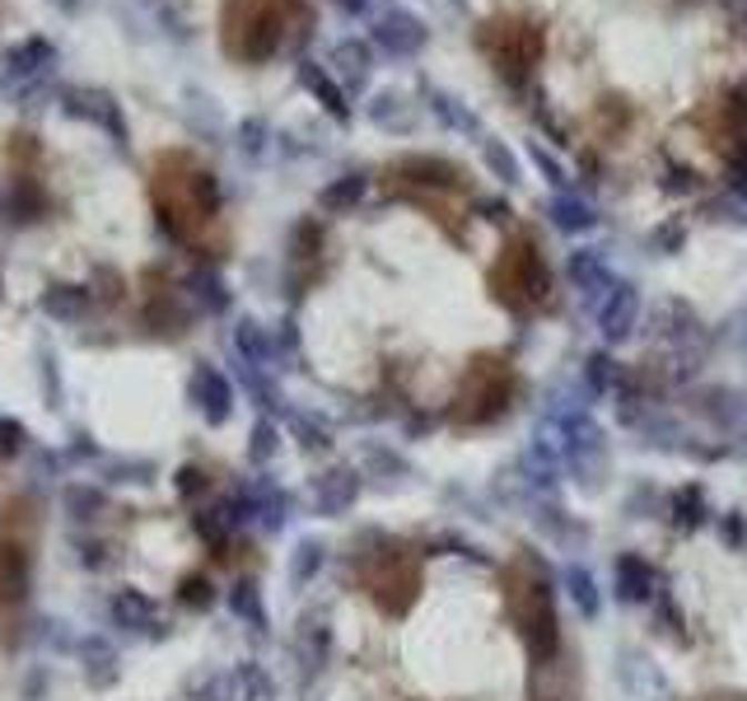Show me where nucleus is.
<instances>
[{"instance_id": "6e6552de", "label": "nucleus", "mask_w": 747, "mask_h": 701, "mask_svg": "<svg viewBox=\"0 0 747 701\" xmlns=\"http://www.w3.org/2000/svg\"><path fill=\"white\" fill-rule=\"evenodd\" d=\"M29 590V552L19 538H0V608L24 603Z\"/></svg>"}, {"instance_id": "2eb2a0df", "label": "nucleus", "mask_w": 747, "mask_h": 701, "mask_svg": "<svg viewBox=\"0 0 747 701\" xmlns=\"http://www.w3.org/2000/svg\"><path fill=\"white\" fill-rule=\"evenodd\" d=\"M365 192V178H346V183H336L323 192V207H351V201Z\"/></svg>"}, {"instance_id": "f3484780", "label": "nucleus", "mask_w": 747, "mask_h": 701, "mask_svg": "<svg viewBox=\"0 0 747 701\" xmlns=\"http://www.w3.org/2000/svg\"><path fill=\"white\" fill-rule=\"evenodd\" d=\"M556 220L561 224H575V230H579V224H588V207H584V201H556Z\"/></svg>"}, {"instance_id": "9b49d317", "label": "nucleus", "mask_w": 747, "mask_h": 701, "mask_svg": "<svg viewBox=\"0 0 747 701\" xmlns=\"http://www.w3.org/2000/svg\"><path fill=\"white\" fill-rule=\"evenodd\" d=\"M402 173H416L412 183L416 188H448L454 178H463V173H454L448 164H440V160H406V164H397Z\"/></svg>"}, {"instance_id": "39448f33", "label": "nucleus", "mask_w": 747, "mask_h": 701, "mask_svg": "<svg viewBox=\"0 0 747 701\" xmlns=\"http://www.w3.org/2000/svg\"><path fill=\"white\" fill-rule=\"evenodd\" d=\"M518 622H524L533 654L537 660H552L556 645H561V627H556V608H552V590L542 580H528L518 590Z\"/></svg>"}, {"instance_id": "4468645a", "label": "nucleus", "mask_w": 747, "mask_h": 701, "mask_svg": "<svg viewBox=\"0 0 747 701\" xmlns=\"http://www.w3.org/2000/svg\"><path fill=\"white\" fill-rule=\"evenodd\" d=\"M201 389H206V412L211 417H224V407H230V389H224V379L201 370Z\"/></svg>"}, {"instance_id": "f8f14e48", "label": "nucleus", "mask_w": 747, "mask_h": 701, "mask_svg": "<svg viewBox=\"0 0 747 701\" xmlns=\"http://www.w3.org/2000/svg\"><path fill=\"white\" fill-rule=\"evenodd\" d=\"M617 584H622L626 599H645L649 594V567L640 557H622L617 561Z\"/></svg>"}, {"instance_id": "1a4fd4ad", "label": "nucleus", "mask_w": 747, "mask_h": 701, "mask_svg": "<svg viewBox=\"0 0 747 701\" xmlns=\"http://www.w3.org/2000/svg\"><path fill=\"white\" fill-rule=\"evenodd\" d=\"M636 309H640V300H636V290H630V286L607 290V304H603V313H598L603 332H607V337H626L630 328H636Z\"/></svg>"}, {"instance_id": "20e7f679", "label": "nucleus", "mask_w": 747, "mask_h": 701, "mask_svg": "<svg viewBox=\"0 0 747 701\" xmlns=\"http://www.w3.org/2000/svg\"><path fill=\"white\" fill-rule=\"evenodd\" d=\"M365 580H370V590L378 594V603L393 608V613H402V608L412 603L416 590H421V571H416V561L406 552H378L374 567L365 571Z\"/></svg>"}, {"instance_id": "423d86ee", "label": "nucleus", "mask_w": 747, "mask_h": 701, "mask_svg": "<svg viewBox=\"0 0 747 701\" xmlns=\"http://www.w3.org/2000/svg\"><path fill=\"white\" fill-rule=\"evenodd\" d=\"M509 398V370L501 365V360H482L477 370L467 374L463 383V398H458V417L463 421H486L505 407Z\"/></svg>"}, {"instance_id": "9d476101", "label": "nucleus", "mask_w": 747, "mask_h": 701, "mask_svg": "<svg viewBox=\"0 0 747 701\" xmlns=\"http://www.w3.org/2000/svg\"><path fill=\"white\" fill-rule=\"evenodd\" d=\"M378 42L388 52H416L421 48V24H416V19H406V14H388L378 24Z\"/></svg>"}, {"instance_id": "f03ea898", "label": "nucleus", "mask_w": 747, "mask_h": 701, "mask_svg": "<svg viewBox=\"0 0 747 701\" xmlns=\"http://www.w3.org/2000/svg\"><path fill=\"white\" fill-rule=\"evenodd\" d=\"M154 197H160V216H164V224H169L178 239H192L201 224L211 220V211H215V183H211V173L192 169L188 160H183V173H178V178L160 173Z\"/></svg>"}, {"instance_id": "0eeeda50", "label": "nucleus", "mask_w": 747, "mask_h": 701, "mask_svg": "<svg viewBox=\"0 0 747 701\" xmlns=\"http://www.w3.org/2000/svg\"><path fill=\"white\" fill-rule=\"evenodd\" d=\"M486 48H491L495 66H501V71L518 84V80L528 76L533 57H537V33H533V29H518V24H491Z\"/></svg>"}, {"instance_id": "dca6fc26", "label": "nucleus", "mask_w": 747, "mask_h": 701, "mask_svg": "<svg viewBox=\"0 0 747 701\" xmlns=\"http://www.w3.org/2000/svg\"><path fill=\"white\" fill-rule=\"evenodd\" d=\"M571 590H575V599H579L584 613H594V608H598V599H594V580H588L584 571H571Z\"/></svg>"}, {"instance_id": "7ed1b4c3", "label": "nucleus", "mask_w": 747, "mask_h": 701, "mask_svg": "<svg viewBox=\"0 0 747 701\" xmlns=\"http://www.w3.org/2000/svg\"><path fill=\"white\" fill-rule=\"evenodd\" d=\"M495 281H501V296H505L509 304H533V300L547 296V267H542V258H537L533 243H514L509 253L501 258Z\"/></svg>"}, {"instance_id": "ddd939ff", "label": "nucleus", "mask_w": 747, "mask_h": 701, "mask_svg": "<svg viewBox=\"0 0 747 701\" xmlns=\"http://www.w3.org/2000/svg\"><path fill=\"white\" fill-rule=\"evenodd\" d=\"M571 277H575L584 290H588V286H607V267H603L594 253H575V258H571Z\"/></svg>"}, {"instance_id": "f257e3e1", "label": "nucleus", "mask_w": 747, "mask_h": 701, "mask_svg": "<svg viewBox=\"0 0 747 701\" xmlns=\"http://www.w3.org/2000/svg\"><path fill=\"white\" fill-rule=\"evenodd\" d=\"M290 19H294V0H230V14H224L230 52L243 61L271 57L281 48Z\"/></svg>"}]
</instances>
